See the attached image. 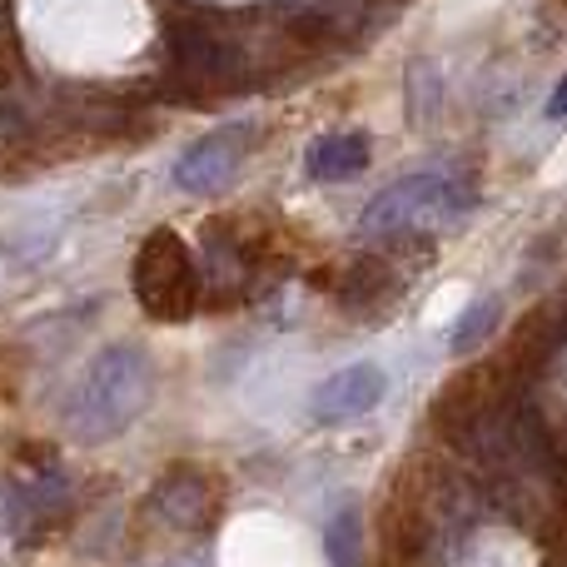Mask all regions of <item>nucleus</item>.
<instances>
[{
  "label": "nucleus",
  "instance_id": "1",
  "mask_svg": "<svg viewBox=\"0 0 567 567\" xmlns=\"http://www.w3.org/2000/svg\"><path fill=\"white\" fill-rule=\"evenodd\" d=\"M150 389H155V373L150 359L135 343H110L95 353V363L85 369V379L75 383L65 403V429L80 443H110L130 429V423L145 413Z\"/></svg>",
  "mask_w": 567,
  "mask_h": 567
},
{
  "label": "nucleus",
  "instance_id": "2",
  "mask_svg": "<svg viewBox=\"0 0 567 567\" xmlns=\"http://www.w3.org/2000/svg\"><path fill=\"white\" fill-rule=\"evenodd\" d=\"M130 289H135V303L155 323H179L195 313L199 265L175 229H150V235L140 239L135 265H130Z\"/></svg>",
  "mask_w": 567,
  "mask_h": 567
},
{
  "label": "nucleus",
  "instance_id": "3",
  "mask_svg": "<svg viewBox=\"0 0 567 567\" xmlns=\"http://www.w3.org/2000/svg\"><path fill=\"white\" fill-rule=\"evenodd\" d=\"M473 205V185L449 169H419V175H403L393 179L389 189L363 205V219L359 229L369 239H389V235H403V229H419L429 219H449V215H463Z\"/></svg>",
  "mask_w": 567,
  "mask_h": 567
},
{
  "label": "nucleus",
  "instance_id": "4",
  "mask_svg": "<svg viewBox=\"0 0 567 567\" xmlns=\"http://www.w3.org/2000/svg\"><path fill=\"white\" fill-rule=\"evenodd\" d=\"M249 135H255V125H225L215 135L195 140L175 159V189H185V195H215V189H225L239 175V165H245L249 145H255Z\"/></svg>",
  "mask_w": 567,
  "mask_h": 567
},
{
  "label": "nucleus",
  "instance_id": "5",
  "mask_svg": "<svg viewBox=\"0 0 567 567\" xmlns=\"http://www.w3.org/2000/svg\"><path fill=\"white\" fill-rule=\"evenodd\" d=\"M389 393V379H383L379 363H349V369L329 373V379L313 389L309 409L319 423H349V419H363L373 413Z\"/></svg>",
  "mask_w": 567,
  "mask_h": 567
},
{
  "label": "nucleus",
  "instance_id": "6",
  "mask_svg": "<svg viewBox=\"0 0 567 567\" xmlns=\"http://www.w3.org/2000/svg\"><path fill=\"white\" fill-rule=\"evenodd\" d=\"M169 50H175L179 70H189L195 80H229L239 70L235 45H225V40H219L209 25H199V20L169 25Z\"/></svg>",
  "mask_w": 567,
  "mask_h": 567
},
{
  "label": "nucleus",
  "instance_id": "7",
  "mask_svg": "<svg viewBox=\"0 0 567 567\" xmlns=\"http://www.w3.org/2000/svg\"><path fill=\"white\" fill-rule=\"evenodd\" d=\"M359 169H369V135H323L303 155V175L333 185V179H353Z\"/></svg>",
  "mask_w": 567,
  "mask_h": 567
},
{
  "label": "nucleus",
  "instance_id": "8",
  "mask_svg": "<svg viewBox=\"0 0 567 567\" xmlns=\"http://www.w3.org/2000/svg\"><path fill=\"white\" fill-rule=\"evenodd\" d=\"M159 513H165L169 523H179V528H189V523H205L209 513V488L195 478V473H175V478L165 483V488L155 493Z\"/></svg>",
  "mask_w": 567,
  "mask_h": 567
},
{
  "label": "nucleus",
  "instance_id": "9",
  "mask_svg": "<svg viewBox=\"0 0 567 567\" xmlns=\"http://www.w3.org/2000/svg\"><path fill=\"white\" fill-rule=\"evenodd\" d=\"M323 543H329V567H359V563H363L359 513H353V508L333 513V523H329V533H323Z\"/></svg>",
  "mask_w": 567,
  "mask_h": 567
},
{
  "label": "nucleus",
  "instance_id": "10",
  "mask_svg": "<svg viewBox=\"0 0 567 567\" xmlns=\"http://www.w3.org/2000/svg\"><path fill=\"white\" fill-rule=\"evenodd\" d=\"M493 323H498V299H478V303H473V309L458 319V329H453V353L478 349V343L493 333Z\"/></svg>",
  "mask_w": 567,
  "mask_h": 567
},
{
  "label": "nucleus",
  "instance_id": "11",
  "mask_svg": "<svg viewBox=\"0 0 567 567\" xmlns=\"http://www.w3.org/2000/svg\"><path fill=\"white\" fill-rule=\"evenodd\" d=\"M548 115H553V120H567V75H563V85L553 90V100H548Z\"/></svg>",
  "mask_w": 567,
  "mask_h": 567
}]
</instances>
